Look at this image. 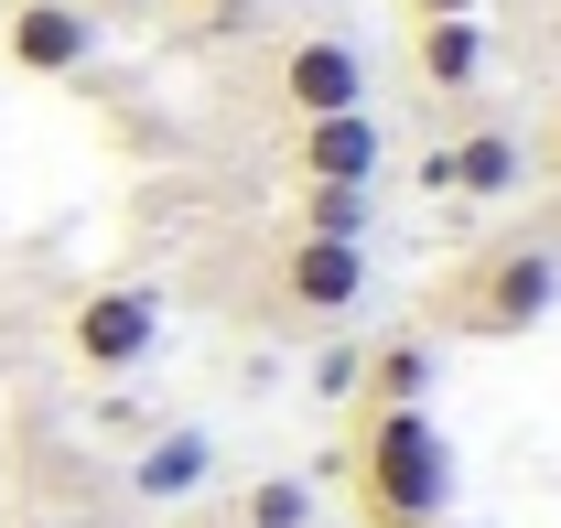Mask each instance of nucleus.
<instances>
[{
	"instance_id": "obj_11",
	"label": "nucleus",
	"mask_w": 561,
	"mask_h": 528,
	"mask_svg": "<svg viewBox=\"0 0 561 528\" xmlns=\"http://www.w3.org/2000/svg\"><path fill=\"white\" fill-rule=\"evenodd\" d=\"M378 227V184H291V238H346L367 249Z\"/></svg>"
},
{
	"instance_id": "obj_4",
	"label": "nucleus",
	"mask_w": 561,
	"mask_h": 528,
	"mask_svg": "<svg viewBox=\"0 0 561 528\" xmlns=\"http://www.w3.org/2000/svg\"><path fill=\"white\" fill-rule=\"evenodd\" d=\"M66 345H76V367H87V378H130L140 356L162 345V302H151L140 280H108V291H87V302H76Z\"/></svg>"
},
{
	"instance_id": "obj_12",
	"label": "nucleus",
	"mask_w": 561,
	"mask_h": 528,
	"mask_svg": "<svg viewBox=\"0 0 561 528\" xmlns=\"http://www.w3.org/2000/svg\"><path fill=\"white\" fill-rule=\"evenodd\" d=\"M238 528H313V485L302 474H260L238 496Z\"/></svg>"
},
{
	"instance_id": "obj_18",
	"label": "nucleus",
	"mask_w": 561,
	"mask_h": 528,
	"mask_svg": "<svg viewBox=\"0 0 561 528\" xmlns=\"http://www.w3.org/2000/svg\"><path fill=\"white\" fill-rule=\"evenodd\" d=\"M421 528H476V518H421Z\"/></svg>"
},
{
	"instance_id": "obj_2",
	"label": "nucleus",
	"mask_w": 561,
	"mask_h": 528,
	"mask_svg": "<svg viewBox=\"0 0 561 528\" xmlns=\"http://www.w3.org/2000/svg\"><path fill=\"white\" fill-rule=\"evenodd\" d=\"M561 302V249L540 238H496L476 260L443 280V324L465 334V345H507V334H540Z\"/></svg>"
},
{
	"instance_id": "obj_8",
	"label": "nucleus",
	"mask_w": 561,
	"mask_h": 528,
	"mask_svg": "<svg viewBox=\"0 0 561 528\" xmlns=\"http://www.w3.org/2000/svg\"><path fill=\"white\" fill-rule=\"evenodd\" d=\"M518 184H529V140L518 130H454L432 151V195H454V205H496Z\"/></svg>"
},
{
	"instance_id": "obj_17",
	"label": "nucleus",
	"mask_w": 561,
	"mask_h": 528,
	"mask_svg": "<svg viewBox=\"0 0 561 528\" xmlns=\"http://www.w3.org/2000/svg\"><path fill=\"white\" fill-rule=\"evenodd\" d=\"M195 11H206V22H249L260 0H195Z\"/></svg>"
},
{
	"instance_id": "obj_14",
	"label": "nucleus",
	"mask_w": 561,
	"mask_h": 528,
	"mask_svg": "<svg viewBox=\"0 0 561 528\" xmlns=\"http://www.w3.org/2000/svg\"><path fill=\"white\" fill-rule=\"evenodd\" d=\"M529 162H540V173H551V184H561V108H551V130L529 140Z\"/></svg>"
},
{
	"instance_id": "obj_7",
	"label": "nucleus",
	"mask_w": 561,
	"mask_h": 528,
	"mask_svg": "<svg viewBox=\"0 0 561 528\" xmlns=\"http://www.w3.org/2000/svg\"><path fill=\"white\" fill-rule=\"evenodd\" d=\"M0 55H11L22 76H76L87 55H98V11H87V0H11Z\"/></svg>"
},
{
	"instance_id": "obj_3",
	"label": "nucleus",
	"mask_w": 561,
	"mask_h": 528,
	"mask_svg": "<svg viewBox=\"0 0 561 528\" xmlns=\"http://www.w3.org/2000/svg\"><path fill=\"white\" fill-rule=\"evenodd\" d=\"M260 87H271L280 119H335V108H367V55L346 33H291Z\"/></svg>"
},
{
	"instance_id": "obj_13",
	"label": "nucleus",
	"mask_w": 561,
	"mask_h": 528,
	"mask_svg": "<svg viewBox=\"0 0 561 528\" xmlns=\"http://www.w3.org/2000/svg\"><path fill=\"white\" fill-rule=\"evenodd\" d=\"M195 474H206V443H195V432H173V443H151V463H140V485H151V496H184Z\"/></svg>"
},
{
	"instance_id": "obj_10",
	"label": "nucleus",
	"mask_w": 561,
	"mask_h": 528,
	"mask_svg": "<svg viewBox=\"0 0 561 528\" xmlns=\"http://www.w3.org/2000/svg\"><path fill=\"white\" fill-rule=\"evenodd\" d=\"M411 76L432 87V97L486 87V22H476V11H454V22H411Z\"/></svg>"
},
{
	"instance_id": "obj_6",
	"label": "nucleus",
	"mask_w": 561,
	"mask_h": 528,
	"mask_svg": "<svg viewBox=\"0 0 561 528\" xmlns=\"http://www.w3.org/2000/svg\"><path fill=\"white\" fill-rule=\"evenodd\" d=\"M378 108H335V119H291L280 140V173L291 184H378Z\"/></svg>"
},
{
	"instance_id": "obj_5",
	"label": "nucleus",
	"mask_w": 561,
	"mask_h": 528,
	"mask_svg": "<svg viewBox=\"0 0 561 528\" xmlns=\"http://www.w3.org/2000/svg\"><path fill=\"white\" fill-rule=\"evenodd\" d=\"M271 291L291 302V313L335 324V313L367 302V249H346V238H280L271 249Z\"/></svg>"
},
{
	"instance_id": "obj_15",
	"label": "nucleus",
	"mask_w": 561,
	"mask_h": 528,
	"mask_svg": "<svg viewBox=\"0 0 561 528\" xmlns=\"http://www.w3.org/2000/svg\"><path fill=\"white\" fill-rule=\"evenodd\" d=\"M411 22H454V11H486V0H400Z\"/></svg>"
},
{
	"instance_id": "obj_19",
	"label": "nucleus",
	"mask_w": 561,
	"mask_h": 528,
	"mask_svg": "<svg viewBox=\"0 0 561 528\" xmlns=\"http://www.w3.org/2000/svg\"><path fill=\"white\" fill-rule=\"evenodd\" d=\"M195 528H238V518H195Z\"/></svg>"
},
{
	"instance_id": "obj_1",
	"label": "nucleus",
	"mask_w": 561,
	"mask_h": 528,
	"mask_svg": "<svg viewBox=\"0 0 561 528\" xmlns=\"http://www.w3.org/2000/svg\"><path fill=\"white\" fill-rule=\"evenodd\" d=\"M346 485L367 528H421L454 518V443L432 410H356L346 432Z\"/></svg>"
},
{
	"instance_id": "obj_16",
	"label": "nucleus",
	"mask_w": 561,
	"mask_h": 528,
	"mask_svg": "<svg viewBox=\"0 0 561 528\" xmlns=\"http://www.w3.org/2000/svg\"><path fill=\"white\" fill-rule=\"evenodd\" d=\"M87 11H98V22H140L151 0H87Z\"/></svg>"
},
{
	"instance_id": "obj_9",
	"label": "nucleus",
	"mask_w": 561,
	"mask_h": 528,
	"mask_svg": "<svg viewBox=\"0 0 561 528\" xmlns=\"http://www.w3.org/2000/svg\"><path fill=\"white\" fill-rule=\"evenodd\" d=\"M356 410H432V334L356 345Z\"/></svg>"
}]
</instances>
